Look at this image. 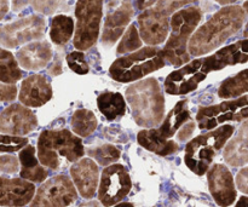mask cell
<instances>
[{
    "mask_svg": "<svg viewBox=\"0 0 248 207\" xmlns=\"http://www.w3.org/2000/svg\"><path fill=\"white\" fill-rule=\"evenodd\" d=\"M246 21L247 15L242 6H223L194 32L188 43L189 55L200 57L217 50L228 39L239 33Z\"/></svg>",
    "mask_w": 248,
    "mask_h": 207,
    "instance_id": "cell-1",
    "label": "cell"
},
{
    "mask_svg": "<svg viewBox=\"0 0 248 207\" xmlns=\"http://www.w3.org/2000/svg\"><path fill=\"white\" fill-rule=\"evenodd\" d=\"M126 99L131 106L136 124L142 127L155 128L165 118L164 92L154 78L140 80L128 86Z\"/></svg>",
    "mask_w": 248,
    "mask_h": 207,
    "instance_id": "cell-2",
    "label": "cell"
},
{
    "mask_svg": "<svg viewBox=\"0 0 248 207\" xmlns=\"http://www.w3.org/2000/svg\"><path fill=\"white\" fill-rule=\"evenodd\" d=\"M202 10L198 6L186 7L172 15L170 18L171 33L161 48L165 62L171 63L174 67H182L190 62L188 43L202 21Z\"/></svg>",
    "mask_w": 248,
    "mask_h": 207,
    "instance_id": "cell-3",
    "label": "cell"
},
{
    "mask_svg": "<svg viewBox=\"0 0 248 207\" xmlns=\"http://www.w3.org/2000/svg\"><path fill=\"white\" fill-rule=\"evenodd\" d=\"M82 141L68 130H45L38 140V160L44 167L58 170L64 164L82 159Z\"/></svg>",
    "mask_w": 248,
    "mask_h": 207,
    "instance_id": "cell-4",
    "label": "cell"
},
{
    "mask_svg": "<svg viewBox=\"0 0 248 207\" xmlns=\"http://www.w3.org/2000/svg\"><path fill=\"white\" fill-rule=\"evenodd\" d=\"M190 120V111L188 108V99L179 101L174 108L165 116L162 124L157 128H148L138 133L137 141L144 149L155 153L160 157L174 154L178 145L170 138L182 127V125Z\"/></svg>",
    "mask_w": 248,
    "mask_h": 207,
    "instance_id": "cell-5",
    "label": "cell"
},
{
    "mask_svg": "<svg viewBox=\"0 0 248 207\" xmlns=\"http://www.w3.org/2000/svg\"><path fill=\"white\" fill-rule=\"evenodd\" d=\"M234 132V126L223 125L191 140L186 144L184 155L186 167L198 176H203L210 170L216 154L227 144Z\"/></svg>",
    "mask_w": 248,
    "mask_h": 207,
    "instance_id": "cell-6",
    "label": "cell"
},
{
    "mask_svg": "<svg viewBox=\"0 0 248 207\" xmlns=\"http://www.w3.org/2000/svg\"><path fill=\"white\" fill-rule=\"evenodd\" d=\"M162 50L157 46H145L128 55L116 58L109 68L115 81L132 82L165 67Z\"/></svg>",
    "mask_w": 248,
    "mask_h": 207,
    "instance_id": "cell-7",
    "label": "cell"
},
{
    "mask_svg": "<svg viewBox=\"0 0 248 207\" xmlns=\"http://www.w3.org/2000/svg\"><path fill=\"white\" fill-rule=\"evenodd\" d=\"M104 0H78L75 5V33L73 44L79 51L96 45L101 33Z\"/></svg>",
    "mask_w": 248,
    "mask_h": 207,
    "instance_id": "cell-8",
    "label": "cell"
},
{
    "mask_svg": "<svg viewBox=\"0 0 248 207\" xmlns=\"http://www.w3.org/2000/svg\"><path fill=\"white\" fill-rule=\"evenodd\" d=\"M46 19L41 15H31L0 26V48H16L45 36Z\"/></svg>",
    "mask_w": 248,
    "mask_h": 207,
    "instance_id": "cell-9",
    "label": "cell"
},
{
    "mask_svg": "<svg viewBox=\"0 0 248 207\" xmlns=\"http://www.w3.org/2000/svg\"><path fill=\"white\" fill-rule=\"evenodd\" d=\"M248 119V95L222 102L216 106L201 107L196 121L201 130H215L227 121H244Z\"/></svg>",
    "mask_w": 248,
    "mask_h": 207,
    "instance_id": "cell-10",
    "label": "cell"
},
{
    "mask_svg": "<svg viewBox=\"0 0 248 207\" xmlns=\"http://www.w3.org/2000/svg\"><path fill=\"white\" fill-rule=\"evenodd\" d=\"M132 188V181L124 165L113 164L103 170L98 184V200L104 207L120 204Z\"/></svg>",
    "mask_w": 248,
    "mask_h": 207,
    "instance_id": "cell-11",
    "label": "cell"
},
{
    "mask_svg": "<svg viewBox=\"0 0 248 207\" xmlns=\"http://www.w3.org/2000/svg\"><path fill=\"white\" fill-rule=\"evenodd\" d=\"M77 199L78 191L69 177L58 175L41 184L31 201V207H67Z\"/></svg>",
    "mask_w": 248,
    "mask_h": 207,
    "instance_id": "cell-12",
    "label": "cell"
},
{
    "mask_svg": "<svg viewBox=\"0 0 248 207\" xmlns=\"http://www.w3.org/2000/svg\"><path fill=\"white\" fill-rule=\"evenodd\" d=\"M135 16V9L131 1H123L113 4V0L107 5V15L102 29L101 41L104 48H111L123 36L131 19Z\"/></svg>",
    "mask_w": 248,
    "mask_h": 207,
    "instance_id": "cell-13",
    "label": "cell"
},
{
    "mask_svg": "<svg viewBox=\"0 0 248 207\" xmlns=\"http://www.w3.org/2000/svg\"><path fill=\"white\" fill-rule=\"evenodd\" d=\"M202 63L203 58H196L169 74L164 84L165 91L169 95L181 96L198 89L199 84L207 77V73L202 69Z\"/></svg>",
    "mask_w": 248,
    "mask_h": 207,
    "instance_id": "cell-14",
    "label": "cell"
},
{
    "mask_svg": "<svg viewBox=\"0 0 248 207\" xmlns=\"http://www.w3.org/2000/svg\"><path fill=\"white\" fill-rule=\"evenodd\" d=\"M38 127L35 114L23 104L15 103L0 113V132L9 136H26Z\"/></svg>",
    "mask_w": 248,
    "mask_h": 207,
    "instance_id": "cell-15",
    "label": "cell"
},
{
    "mask_svg": "<svg viewBox=\"0 0 248 207\" xmlns=\"http://www.w3.org/2000/svg\"><path fill=\"white\" fill-rule=\"evenodd\" d=\"M137 22L140 39L148 46H157L169 38L170 16L157 11L155 7L142 11Z\"/></svg>",
    "mask_w": 248,
    "mask_h": 207,
    "instance_id": "cell-16",
    "label": "cell"
},
{
    "mask_svg": "<svg viewBox=\"0 0 248 207\" xmlns=\"http://www.w3.org/2000/svg\"><path fill=\"white\" fill-rule=\"evenodd\" d=\"M208 188L216 203L220 207H229L236 200L234 178L225 165L216 164L207 171Z\"/></svg>",
    "mask_w": 248,
    "mask_h": 207,
    "instance_id": "cell-17",
    "label": "cell"
},
{
    "mask_svg": "<svg viewBox=\"0 0 248 207\" xmlns=\"http://www.w3.org/2000/svg\"><path fill=\"white\" fill-rule=\"evenodd\" d=\"M35 195V186L22 178L0 176V206L22 207L31 203Z\"/></svg>",
    "mask_w": 248,
    "mask_h": 207,
    "instance_id": "cell-18",
    "label": "cell"
},
{
    "mask_svg": "<svg viewBox=\"0 0 248 207\" xmlns=\"http://www.w3.org/2000/svg\"><path fill=\"white\" fill-rule=\"evenodd\" d=\"M246 62H248V39H244L203 58L202 69L208 74L210 72L224 69L228 65L242 64Z\"/></svg>",
    "mask_w": 248,
    "mask_h": 207,
    "instance_id": "cell-19",
    "label": "cell"
},
{
    "mask_svg": "<svg viewBox=\"0 0 248 207\" xmlns=\"http://www.w3.org/2000/svg\"><path fill=\"white\" fill-rule=\"evenodd\" d=\"M73 184L84 199H92L96 195L99 184V170L96 162L90 158L78 160L70 167Z\"/></svg>",
    "mask_w": 248,
    "mask_h": 207,
    "instance_id": "cell-20",
    "label": "cell"
},
{
    "mask_svg": "<svg viewBox=\"0 0 248 207\" xmlns=\"http://www.w3.org/2000/svg\"><path fill=\"white\" fill-rule=\"evenodd\" d=\"M52 46L47 40H36L21 46L16 52V61L26 70H40L51 62Z\"/></svg>",
    "mask_w": 248,
    "mask_h": 207,
    "instance_id": "cell-21",
    "label": "cell"
},
{
    "mask_svg": "<svg viewBox=\"0 0 248 207\" xmlns=\"http://www.w3.org/2000/svg\"><path fill=\"white\" fill-rule=\"evenodd\" d=\"M52 98V87L44 75L34 74L22 81L18 99L24 107L39 108Z\"/></svg>",
    "mask_w": 248,
    "mask_h": 207,
    "instance_id": "cell-22",
    "label": "cell"
},
{
    "mask_svg": "<svg viewBox=\"0 0 248 207\" xmlns=\"http://www.w3.org/2000/svg\"><path fill=\"white\" fill-rule=\"evenodd\" d=\"M223 157L225 162L232 167L248 164V119L242 123L236 135L225 144Z\"/></svg>",
    "mask_w": 248,
    "mask_h": 207,
    "instance_id": "cell-23",
    "label": "cell"
},
{
    "mask_svg": "<svg viewBox=\"0 0 248 207\" xmlns=\"http://www.w3.org/2000/svg\"><path fill=\"white\" fill-rule=\"evenodd\" d=\"M19 166H21V178L33 183H41L47 177V170L39 162L35 157V148L27 144L21 149L18 155Z\"/></svg>",
    "mask_w": 248,
    "mask_h": 207,
    "instance_id": "cell-24",
    "label": "cell"
},
{
    "mask_svg": "<svg viewBox=\"0 0 248 207\" xmlns=\"http://www.w3.org/2000/svg\"><path fill=\"white\" fill-rule=\"evenodd\" d=\"M97 107L107 120H115L126 111L125 98L119 92H104L97 98Z\"/></svg>",
    "mask_w": 248,
    "mask_h": 207,
    "instance_id": "cell-25",
    "label": "cell"
},
{
    "mask_svg": "<svg viewBox=\"0 0 248 207\" xmlns=\"http://www.w3.org/2000/svg\"><path fill=\"white\" fill-rule=\"evenodd\" d=\"M248 92V69L228 78L220 84L218 96L224 99H234Z\"/></svg>",
    "mask_w": 248,
    "mask_h": 207,
    "instance_id": "cell-26",
    "label": "cell"
},
{
    "mask_svg": "<svg viewBox=\"0 0 248 207\" xmlns=\"http://www.w3.org/2000/svg\"><path fill=\"white\" fill-rule=\"evenodd\" d=\"M74 19L67 15H56L51 21L50 39L56 45H65L74 35Z\"/></svg>",
    "mask_w": 248,
    "mask_h": 207,
    "instance_id": "cell-27",
    "label": "cell"
},
{
    "mask_svg": "<svg viewBox=\"0 0 248 207\" xmlns=\"http://www.w3.org/2000/svg\"><path fill=\"white\" fill-rule=\"evenodd\" d=\"M72 130L80 137H89L97 128V118L89 109H79L72 116Z\"/></svg>",
    "mask_w": 248,
    "mask_h": 207,
    "instance_id": "cell-28",
    "label": "cell"
},
{
    "mask_svg": "<svg viewBox=\"0 0 248 207\" xmlns=\"http://www.w3.org/2000/svg\"><path fill=\"white\" fill-rule=\"evenodd\" d=\"M143 41L140 39L138 28L135 23H131L125 31V33L121 36V40L116 48L118 55H128L135 51L142 48Z\"/></svg>",
    "mask_w": 248,
    "mask_h": 207,
    "instance_id": "cell-29",
    "label": "cell"
},
{
    "mask_svg": "<svg viewBox=\"0 0 248 207\" xmlns=\"http://www.w3.org/2000/svg\"><path fill=\"white\" fill-rule=\"evenodd\" d=\"M28 5H31L38 14L48 16L58 9L60 0H11V9L15 12L21 11Z\"/></svg>",
    "mask_w": 248,
    "mask_h": 207,
    "instance_id": "cell-30",
    "label": "cell"
},
{
    "mask_svg": "<svg viewBox=\"0 0 248 207\" xmlns=\"http://www.w3.org/2000/svg\"><path fill=\"white\" fill-rule=\"evenodd\" d=\"M87 154L94 159V161L98 162L103 167L110 166L114 162L120 159L121 152L116 147L111 144H103L99 147L91 148L87 150Z\"/></svg>",
    "mask_w": 248,
    "mask_h": 207,
    "instance_id": "cell-31",
    "label": "cell"
},
{
    "mask_svg": "<svg viewBox=\"0 0 248 207\" xmlns=\"http://www.w3.org/2000/svg\"><path fill=\"white\" fill-rule=\"evenodd\" d=\"M22 78V70L17 63L15 56L0 62V82L2 84L15 85Z\"/></svg>",
    "mask_w": 248,
    "mask_h": 207,
    "instance_id": "cell-32",
    "label": "cell"
},
{
    "mask_svg": "<svg viewBox=\"0 0 248 207\" xmlns=\"http://www.w3.org/2000/svg\"><path fill=\"white\" fill-rule=\"evenodd\" d=\"M65 61H67L68 67L77 74L84 75L89 73L90 67L85 60V53L82 51H72L67 55Z\"/></svg>",
    "mask_w": 248,
    "mask_h": 207,
    "instance_id": "cell-33",
    "label": "cell"
},
{
    "mask_svg": "<svg viewBox=\"0 0 248 207\" xmlns=\"http://www.w3.org/2000/svg\"><path fill=\"white\" fill-rule=\"evenodd\" d=\"M28 144V140L17 136L0 135V153H15L23 149Z\"/></svg>",
    "mask_w": 248,
    "mask_h": 207,
    "instance_id": "cell-34",
    "label": "cell"
},
{
    "mask_svg": "<svg viewBox=\"0 0 248 207\" xmlns=\"http://www.w3.org/2000/svg\"><path fill=\"white\" fill-rule=\"evenodd\" d=\"M196 1H199V0H157L154 7L157 11L162 12L167 16H171L174 12L181 10L182 7Z\"/></svg>",
    "mask_w": 248,
    "mask_h": 207,
    "instance_id": "cell-35",
    "label": "cell"
},
{
    "mask_svg": "<svg viewBox=\"0 0 248 207\" xmlns=\"http://www.w3.org/2000/svg\"><path fill=\"white\" fill-rule=\"evenodd\" d=\"M19 170L18 158L12 154L0 155V172L7 175L16 174Z\"/></svg>",
    "mask_w": 248,
    "mask_h": 207,
    "instance_id": "cell-36",
    "label": "cell"
},
{
    "mask_svg": "<svg viewBox=\"0 0 248 207\" xmlns=\"http://www.w3.org/2000/svg\"><path fill=\"white\" fill-rule=\"evenodd\" d=\"M17 97V87L15 85L0 82V102H11Z\"/></svg>",
    "mask_w": 248,
    "mask_h": 207,
    "instance_id": "cell-37",
    "label": "cell"
},
{
    "mask_svg": "<svg viewBox=\"0 0 248 207\" xmlns=\"http://www.w3.org/2000/svg\"><path fill=\"white\" fill-rule=\"evenodd\" d=\"M236 186L241 193L248 194V166L240 170L236 175Z\"/></svg>",
    "mask_w": 248,
    "mask_h": 207,
    "instance_id": "cell-38",
    "label": "cell"
},
{
    "mask_svg": "<svg viewBox=\"0 0 248 207\" xmlns=\"http://www.w3.org/2000/svg\"><path fill=\"white\" fill-rule=\"evenodd\" d=\"M194 130H195V123L194 121H189L188 124H186L184 126H182V128L178 132V140L184 142V141L189 140L193 135Z\"/></svg>",
    "mask_w": 248,
    "mask_h": 207,
    "instance_id": "cell-39",
    "label": "cell"
},
{
    "mask_svg": "<svg viewBox=\"0 0 248 207\" xmlns=\"http://www.w3.org/2000/svg\"><path fill=\"white\" fill-rule=\"evenodd\" d=\"M156 1L157 0H135L136 9L140 11H145L148 9H152L156 4Z\"/></svg>",
    "mask_w": 248,
    "mask_h": 207,
    "instance_id": "cell-40",
    "label": "cell"
},
{
    "mask_svg": "<svg viewBox=\"0 0 248 207\" xmlns=\"http://www.w3.org/2000/svg\"><path fill=\"white\" fill-rule=\"evenodd\" d=\"M10 7V0H0V21L6 16Z\"/></svg>",
    "mask_w": 248,
    "mask_h": 207,
    "instance_id": "cell-41",
    "label": "cell"
},
{
    "mask_svg": "<svg viewBox=\"0 0 248 207\" xmlns=\"http://www.w3.org/2000/svg\"><path fill=\"white\" fill-rule=\"evenodd\" d=\"M11 56H14V55H12L9 50H5V48H0V62L7 60V58H10Z\"/></svg>",
    "mask_w": 248,
    "mask_h": 207,
    "instance_id": "cell-42",
    "label": "cell"
},
{
    "mask_svg": "<svg viewBox=\"0 0 248 207\" xmlns=\"http://www.w3.org/2000/svg\"><path fill=\"white\" fill-rule=\"evenodd\" d=\"M234 207H248V196H241Z\"/></svg>",
    "mask_w": 248,
    "mask_h": 207,
    "instance_id": "cell-43",
    "label": "cell"
},
{
    "mask_svg": "<svg viewBox=\"0 0 248 207\" xmlns=\"http://www.w3.org/2000/svg\"><path fill=\"white\" fill-rule=\"evenodd\" d=\"M216 2H218V4L223 5V6H228V5H232L235 4V2L240 1V0H215Z\"/></svg>",
    "mask_w": 248,
    "mask_h": 207,
    "instance_id": "cell-44",
    "label": "cell"
},
{
    "mask_svg": "<svg viewBox=\"0 0 248 207\" xmlns=\"http://www.w3.org/2000/svg\"><path fill=\"white\" fill-rule=\"evenodd\" d=\"M113 207H135V206L130 203H123V204H118V205H115Z\"/></svg>",
    "mask_w": 248,
    "mask_h": 207,
    "instance_id": "cell-45",
    "label": "cell"
},
{
    "mask_svg": "<svg viewBox=\"0 0 248 207\" xmlns=\"http://www.w3.org/2000/svg\"><path fill=\"white\" fill-rule=\"evenodd\" d=\"M242 9L245 10V12H246V15L248 17V0H246V1L244 2V5H242Z\"/></svg>",
    "mask_w": 248,
    "mask_h": 207,
    "instance_id": "cell-46",
    "label": "cell"
},
{
    "mask_svg": "<svg viewBox=\"0 0 248 207\" xmlns=\"http://www.w3.org/2000/svg\"><path fill=\"white\" fill-rule=\"evenodd\" d=\"M244 36L246 39H248V22H247V24H246V27H245V31H244Z\"/></svg>",
    "mask_w": 248,
    "mask_h": 207,
    "instance_id": "cell-47",
    "label": "cell"
},
{
    "mask_svg": "<svg viewBox=\"0 0 248 207\" xmlns=\"http://www.w3.org/2000/svg\"><path fill=\"white\" fill-rule=\"evenodd\" d=\"M123 1H131V0H123Z\"/></svg>",
    "mask_w": 248,
    "mask_h": 207,
    "instance_id": "cell-48",
    "label": "cell"
}]
</instances>
